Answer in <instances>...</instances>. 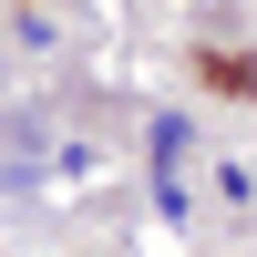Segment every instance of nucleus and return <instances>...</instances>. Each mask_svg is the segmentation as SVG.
Listing matches in <instances>:
<instances>
[{"label":"nucleus","mask_w":257,"mask_h":257,"mask_svg":"<svg viewBox=\"0 0 257 257\" xmlns=\"http://www.w3.org/2000/svg\"><path fill=\"white\" fill-rule=\"evenodd\" d=\"M237 82H247V93H257V52H247V62H237Z\"/></svg>","instance_id":"f257e3e1"}]
</instances>
